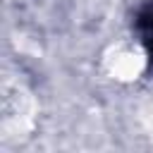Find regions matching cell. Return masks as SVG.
I'll return each instance as SVG.
<instances>
[{"mask_svg": "<svg viewBox=\"0 0 153 153\" xmlns=\"http://www.w3.org/2000/svg\"><path fill=\"white\" fill-rule=\"evenodd\" d=\"M134 29H136L139 41H141V45H143L148 67H151V72H153V0H148V2L139 10V14H136V19H134Z\"/></svg>", "mask_w": 153, "mask_h": 153, "instance_id": "1", "label": "cell"}]
</instances>
